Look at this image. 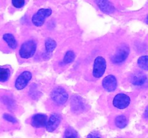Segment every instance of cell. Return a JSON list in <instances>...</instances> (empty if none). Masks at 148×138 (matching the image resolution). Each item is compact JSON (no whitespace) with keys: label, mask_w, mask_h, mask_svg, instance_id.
Instances as JSON below:
<instances>
[{"label":"cell","mask_w":148,"mask_h":138,"mask_svg":"<svg viewBox=\"0 0 148 138\" xmlns=\"http://www.w3.org/2000/svg\"><path fill=\"white\" fill-rule=\"evenodd\" d=\"M37 49V43L34 40H29L24 42L20 46L19 55L23 59H28L35 55Z\"/></svg>","instance_id":"6da1fadb"},{"label":"cell","mask_w":148,"mask_h":138,"mask_svg":"<svg viewBox=\"0 0 148 138\" xmlns=\"http://www.w3.org/2000/svg\"><path fill=\"white\" fill-rule=\"evenodd\" d=\"M51 98L53 101L57 105H64L67 101L69 94L66 89L61 86H58L52 90Z\"/></svg>","instance_id":"7a4b0ae2"},{"label":"cell","mask_w":148,"mask_h":138,"mask_svg":"<svg viewBox=\"0 0 148 138\" xmlns=\"http://www.w3.org/2000/svg\"><path fill=\"white\" fill-rule=\"evenodd\" d=\"M130 52V47L127 45H122L121 46H119L111 57V61L115 64H121L124 63L128 57Z\"/></svg>","instance_id":"3957f363"},{"label":"cell","mask_w":148,"mask_h":138,"mask_svg":"<svg viewBox=\"0 0 148 138\" xmlns=\"http://www.w3.org/2000/svg\"><path fill=\"white\" fill-rule=\"evenodd\" d=\"M106 69V61L103 56H98L95 58L92 68V75L95 78H100L103 76Z\"/></svg>","instance_id":"277c9868"},{"label":"cell","mask_w":148,"mask_h":138,"mask_svg":"<svg viewBox=\"0 0 148 138\" xmlns=\"http://www.w3.org/2000/svg\"><path fill=\"white\" fill-rule=\"evenodd\" d=\"M52 14L51 9H40L32 17V22L36 27H40L45 22V20Z\"/></svg>","instance_id":"5b68a950"},{"label":"cell","mask_w":148,"mask_h":138,"mask_svg":"<svg viewBox=\"0 0 148 138\" xmlns=\"http://www.w3.org/2000/svg\"><path fill=\"white\" fill-rule=\"evenodd\" d=\"M131 102V99L126 93H120L116 95L113 99V105L118 109H124L129 106Z\"/></svg>","instance_id":"8992f818"},{"label":"cell","mask_w":148,"mask_h":138,"mask_svg":"<svg viewBox=\"0 0 148 138\" xmlns=\"http://www.w3.org/2000/svg\"><path fill=\"white\" fill-rule=\"evenodd\" d=\"M32 78V73L28 70L22 72L14 82V87L17 90H23L27 86Z\"/></svg>","instance_id":"52a82bcc"},{"label":"cell","mask_w":148,"mask_h":138,"mask_svg":"<svg viewBox=\"0 0 148 138\" xmlns=\"http://www.w3.org/2000/svg\"><path fill=\"white\" fill-rule=\"evenodd\" d=\"M102 86L108 92H113L116 91L118 86V82L116 76L112 74L106 76L102 81Z\"/></svg>","instance_id":"ba28073f"},{"label":"cell","mask_w":148,"mask_h":138,"mask_svg":"<svg viewBox=\"0 0 148 138\" xmlns=\"http://www.w3.org/2000/svg\"><path fill=\"white\" fill-rule=\"evenodd\" d=\"M61 116L59 114L53 113L50 116L46 124V129L49 132H53L56 130L61 122Z\"/></svg>","instance_id":"9c48e42d"},{"label":"cell","mask_w":148,"mask_h":138,"mask_svg":"<svg viewBox=\"0 0 148 138\" xmlns=\"http://www.w3.org/2000/svg\"><path fill=\"white\" fill-rule=\"evenodd\" d=\"M47 122V116L44 114H36L31 119L32 126L36 128H41L46 126Z\"/></svg>","instance_id":"30bf717a"},{"label":"cell","mask_w":148,"mask_h":138,"mask_svg":"<svg viewBox=\"0 0 148 138\" xmlns=\"http://www.w3.org/2000/svg\"><path fill=\"white\" fill-rule=\"evenodd\" d=\"M71 107L74 112H82L85 109V102L80 96L75 95L73 96L71 101Z\"/></svg>","instance_id":"8fae6325"},{"label":"cell","mask_w":148,"mask_h":138,"mask_svg":"<svg viewBox=\"0 0 148 138\" xmlns=\"http://www.w3.org/2000/svg\"><path fill=\"white\" fill-rule=\"evenodd\" d=\"M100 9L106 14H111L115 11V7L109 0H95Z\"/></svg>","instance_id":"7c38bea8"},{"label":"cell","mask_w":148,"mask_h":138,"mask_svg":"<svg viewBox=\"0 0 148 138\" xmlns=\"http://www.w3.org/2000/svg\"><path fill=\"white\" fill-rule=\"evenodd\" d=\"M147 81V77L145 74L138 72L137 73H134L132 77V83L134 86H143Z\"/></svg>","instance_id":"4fadbf2b"},{"label":"cell","mask_w":148,"mask_h":138,"mask_svg":"<svg viewBox=\"0 0 148 138\" xmlns=\"http://www.w3.org/2000/svg\"><path fill=\"white\" fill-rule=\"evenodd\" d=\"M2 39L9 47L12 50H14L17 47V42L14 36L11 33H5L3 34Z\"/></svg>","instance_id":"5bb4252c"},{"label":"cell","mask_w":148,"mask_h":138,"mask_svg":"<svg viewBox=\"0 0 148 138\" xmlns=\"http://www.w3.org/2000/svg\"><path fill=\"white\" fill-rule=\"evenodd\" d=\"M115 124L117 127L119 129H123L127 126V124H128V119L125 115L120 114L116 117Z\"/></svg>","instance_id":"9a60e30c"},{"label":"cell","mask_w":148,"mask_h":138,"mask_svg":"<svg viewBox=\"0 0 148 138\" xmlns=\"http://www.w3.org/2000/svg\"><path fill=\"white\" fill-rule=\"evenodd\" d=\"M11 71L8 68L0 66V83H5L10 79Z\"/></svg>","instance_id":"2e32d148"},{"label":"cell","mask_w":148,"mask_h":138,"mask_svg":"<svg viewBox=\"0 0 148 138\" xmlns=\"http://www.w3.org/2000/svg\"><path fill=\"white\" fill-rule=\"evenodd\" d=\"M56 43L54 40L51 38H47L45 41V49H46V53L47 54L51 53L55 48L56 47Z\"/></svg>","instance_id":"e0dca14e"},{"label":"cell","mask_w":148,"mask_h":138,"mask_svg":"<svg viewBox=\"0 0 148 138\" xmlns=\"http://www.w3.org/2000/svg\"><path fill=\"white\" fill-rule=\"evenodd\" d=\"M75 53H74V51L72 50H69V51L66 52L65 53L64 56L63 58V63H64L65 65L66 64H70L72 62L75 60Z\"/></svg>","instance_id":"ac0fdd59"},{"label":"cell","mask_w":148,"mask_h":138,"mask_svg":"<svg viewBox=\"0 0 148 138\" xmlns=\"http://www.w3.org/2000/svg\"><path fill=\"white\" fill-rule=\"evenodd\" d=\"M137 65L140 68L148 70V55L141 56L137 60Z\"/></svg>","instance_id":"d6986e66"},{"label":"cell","mask_w":148,"mask_h":138,"mask_svg":"<svg viewBox=\"0 0 148 138\" xmlns=\"http://www.w3.org/2000/svg\"><path fill=\"white\" fill-rule=\"evenodd\" d=\"M3 102L4 103V104L7 105L10 107H12L15 104V102H14V99H12V97L9 96H4L2 97Z\"/></svg>","instance_id":"ffe728a7"},{"label":"cell","mask_w":148,"mask_h":138,"mask_svg":"<svg viewBox=\"0 0 148 138\" xmlns=\"http://www.w3.org/2000/svg\"><path fill=\"white\" fill-rule=\"evenodd\" d=\"M64 138H76V132L72 129H67L65 132Z\"/></svg>","instance_id":"44dd1931"},{"label":"cell","mask_w":148,"mask_h":138,"mask_svg":"<svg viewBox=\"0 0 148 138\" xmlns=\"http://www.w3.org/2000/svg\"><path fill=\"white\" fill-rule=\"evenodd\" d=\"M12 4L15 8L20 9L25 4V0H12Z\"/></svg>","instance_id":"7402d4cb"},{"label":"cell","mask_w":148,"mask_h":138,"mask_svg":"<svg viewBox=\"0 0 148 138\" xmlns=\"http://www.w3.org/2000/svg\"><path fill=\"white\" fill-rule=\"evenodd\" d=\"M3 118H4L6 121H8V122H11V123H17V119L14 118L13 116H12V115L9 114H4Z\"/></svg>","instance_id":"603a6c76"},{"label":"cell","mask_w":148,"mask_h":138,"mask_svg":"<svg viewBox=\"0 0 148 138\" xmlns=\"http://www.w3.org/2000/svg\"><path fill=\"white\" fill-rule=\"evenodd\" d=\"M87 138H101V135L97 131H93L87 136Z\"/></svg>","instance_id":"cb8c5ba5"},{"label":"cell","mask_w":148,"mask_h":138,"mask_svg":"<svg viewBox=\"0 0 148 138\" xmlns=\"http://www.w3.org/2000/svg\"><path fill=\"white\" fill-rule=\"evenodd\" d=\"M144 116L145 118H148V106H147V108L145 109V110Z\"/></svg>","instance_id":"d4e9b609"},{"label":"cell","mask_w":148,"mask_h":138,"mask_svg":"<svg viewBox=\"0 0 148 138\" xmlns=\"http://www.w3.org/2000/svg\"><path fill=\"white\" fill-rule=\"evenodd\" d=\"M146 22H147V24H148V15H147V18H146Z\"/></svg>","instance_id":"484cf974"}]
</instances>
